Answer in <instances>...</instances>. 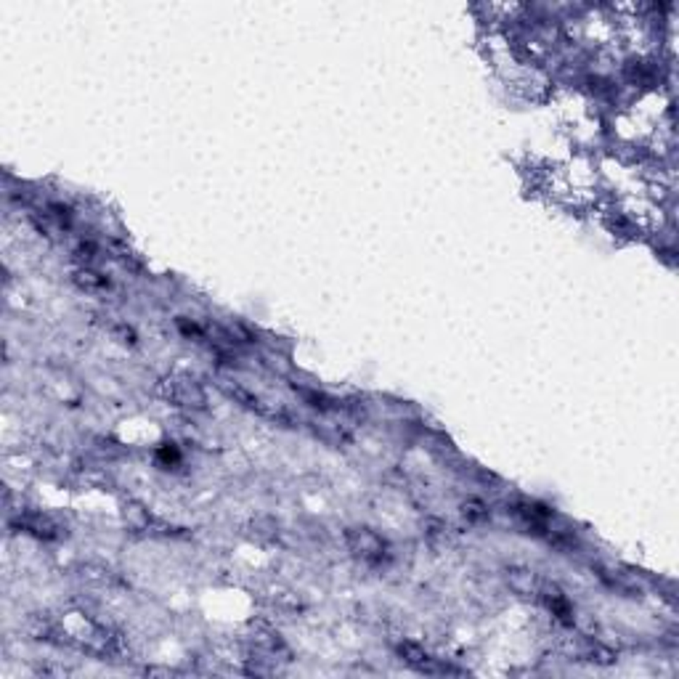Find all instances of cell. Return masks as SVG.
<instances>
[{
    "instance_id": "7a4b0ae2",
    "label": "cell",
    "mask_w": 679,
    "mask_h": 679,
    "mask_svg": "<svg viewBox=\"0 0 679 679\" xmlns=\"http://www.w3.org/2000/svg\"><path fill=\"white\" fill-rule=\"evenodd\" d=\"M164 395L176 406H184V409H205V390L194 380H186V377L170 380L164 385Z\"/></svg>"
},
{
    "instance_id": "8992f818",
    "label": "cell",
    "mask_w": 679,
    "mask_h": 679,
    "mask_svg": "<svg viewBox=\"0 0 679 679\" xmlns=\"http://www.w3.org/2000/svg\"><path fill=\"white\" fill-rule=\"evenodd\" d=\"M75 282L83 289H88V292H96V289H104V287H109V282L104 279V276H99V274H93V271H77L75 274Z\"/></svg>"
},
{
    "instance_id": "6da1fadb",
    "label": "cell",
    "mask_w": 679,
    "mask_h": 679,
    "mask_svg": "<svg viewBox=\"0 0 679 679\" xmlns=\"http://www.w3.org/2000/svg\"><path fill=\"white\" fill-rule=\"evenodd\" d=\"M348 544H351L353 552L361 560H366V563H380V560L387 555V552H385L387 544H385L374 531H369V528H353V531H348Z\"/></svg>"
},
{
    "instance_id": "52a82bcc",
    "label": "cell",
    "mask_w": 679,
    "mask_h": 679,
    "mask_svg": "<svg viewBox=\"0 0 679 679\" xmlns=\"http://www.w3.org/2000/svg\"><path fill=\"white\" fill-rule=\"evenodd\" d=\"M462 515L467 517L470 523H483L486 517H488V510H486V504L478 502V499H470V502L462 504Z\"/></svg>"
},
{
    "instance_id": "277c9868",
    "label": "cell",
    "mask_w": 679,
    "mask_h": 679,
    "mask_svg": "<svg viewBox=\"0 0 679 679\" xmlns=\"http://www.w3.org/2000/svg\"><path fill=\"white\" fill-rule=\"evenodd\" d=\"M541 597H544L547 608L552 611V615H558L560 621H570V603H568V597H565L563 591L555 589V587H552V589L547 587Z\"/></svg>"
},
{
    "instance_id": "3957f363",
    "label": "cell",
    "mask_w": 679,
    "mask_h": 679,
    "mask_svg": "<svg viewBox=\"0 0 679 679\" xmlns=\"http://www.w3.org/2000/svg\"><path fill=\"white\" fill-rule=\"evenodd\" d=\"M398 656L404 658L406 663H411V666L422 668V671H428V674H438V671H449L446 666H438L435 663V658H430L422 647H416L414 642H401L398 645Z\"/></svg>"
},
{
    "instance_id": "ba28073f",
    "label": "cell",
    "mask_w": 679,
    "mask_h": 679,
    "mask_svg": "<svg viewBox=\"0 0 679 679\" xmlns=\"http://www.w3.org/2000/svg\"><path fill=\"white\" fill-rule=\"evenodd\" d=\"M125 520H128L133 528H146V526H149V515H146V510H143V507H131V510H125Z\"/></svg>"
},
{
    "instance_id": "5b68a950",
    "label": "cell",
    "mask_w": 679,
    "mask_h": 679,
    "mask_svg": "<svg viewBox=\"0 0 679 679\" xmlns=\"http://www.w3.org/2000/svg\"><path fill=\"white\" fill-rule=\"evenodd\" d=\"M507 581H510V587H512L517 594H536V576H534V570H526V568L510 570Z\"/></svg>"
}]
</instances>
